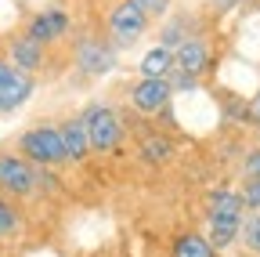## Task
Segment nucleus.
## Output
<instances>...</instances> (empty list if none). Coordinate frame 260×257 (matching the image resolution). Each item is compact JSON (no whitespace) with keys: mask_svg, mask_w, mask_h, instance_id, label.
<instances>
[{"mask_svg":"<svg viewBox=\"0 0 260 257\" xmlns=\"http://www.w3.org/2000/svg\"><path fill=\"white\" fill-rule=\"evenodd\" d=\"M195 33H203V22L195 18L191 11H177V15H167V22L159 25V40H155V44L177 47V44H184V40L195 37Z\"/></svg>","mask_w":260,"mask_h":257,"instance_id":"13","label":"nucleus"},{"mask_svg":"<svg viewBox=\"0 0 260 257\" xmlns=\"http://www.w3.org/2000/svg\"><path fill=\"white\" fill-rule=\"evenodd\" d=\"M249 127H260V91L249 98Z\"/></svg>","mask_w":260,"mask_h":257,"instance_id":"24","label":"nucleus"},{"mask_svg":"<svg viewBox=\"0 0 260 257\" xmlns=\"http://www.w3.org/2000/svg\"><path fill=\"white\" fill-rule=\"evenodd\" d=\"M4 54H8V62H15L22 73H32V76H40L47 69V62H51L47 58L51 47L40 44V40H32L25 29H15L11 37H4Z\"/></svg>","mask_w":260,"mask_h":257,"instance_id":"11","label":"nucleus"},{"mask_svg":"<svg viewBox=\"0 0 260 257\" xmlns=\"http://www.w3.org/2000/svg\"><path fill=\"white\" fill-rule=\"evenodd\" d=\"M15 152H22L29 163H37V167H51V170L69 167V156H65V145H61V131L51 120L25 127V131L15 138Z\"/></svg>","mask_w":260,"mask_h":257,"instance_id":"4","label":"nucleus"},{"mask_svg":"<svg viewBox=\"0 0 260 257\" xmlns=\"http://www.w3.org/2000/svg\"><path fill=\"white\" fill-rule=\"evenodd\" d=\"M83 123H87V138H90V152L94 156H116L126 145V120L116 105L109 102H90L80 109Z\"/></svg>","mask_w":260,"mask_h":257,"instance_id":"3","label":"nucleus"},{"mask_svg":"<svg viewBox=\"0 0 260 257\" xmlns=\"http://www.w3.org/2000/svg\"><path fill=\"white\" fill-rule=\"evenodd\" d=\"M213 66H217V47L206 37V29L174 47V69H181V73H188L195 80H206L213 73Z\"/></svg>","mask_w":260,"mask_h":257,"instance_id":"10","label":"nucleus"},{"mask_svg":"<svg viewBox=\"0 0 260 257\" xmlns=\"http://www.w3.org/2000/svg\"><path fill=\"white\" fill-rule=\"evenodd\" d=\"M239 192H242L246 214H256V210H260V178H246V181L239 185Z\"/></svg>","mask_w":260,"mask_h":257,"instance_id":"20","label":"nucleus"},{"mask_svg":"<svg viewBox=\"0 0 260 257\" xmlns=\"http://www.w3.org/2000/svg\"><path fill=\"white\" fill-rule=\"evenodd\" d=\"M246 4V0H210V11L217 15V18H224V15H232V11H239Z\"/></svg>","mask_w":260,"mask_h":257,"instance_id":"23","label":"nucleus"},{"mask_svg":"<svg viewBox=\"0 0 260 257\" xmlns=\"http://www.w3.org/2000/svg\"><path fill=\"white\" fill-rule=\"evenodd\" d=\"M22 29H25L32 40H40V44L54 47V44H61V40L73 37L76 18H73V11L65 8V4H44V8H37V11L25 15Z\"/></svg>","mask_w":260,"mask_h":257,"instance_id":"8","label":"nucleus"},{"mask_svg":"<svg viewBox=\"0 0 260 257\" xmlns=\"http://www.w3.org/2000/svg\"><path fill=\"white\" fill-rule=\"evenodd\" d=\"M126 105H130V112H138V116H145V120L170 116L174 87H170L167 76H138L134 83L126 87Z\"/></svg>","mask_w":260,"mask_h":257,"instance_id":"7","label":"nucleus"},{"mask_svg":"<svg viewBox=\"0 0 260 257\" xmlns=\"http://www.w3.org/2000/svg\"><path fill=\"white\" fill-rule=\"evenodd\" d=\"M239 178H242V181H246V178H260V145H253V149H246V152H242Z\"/></svg>","mask_w":260,"mask_h":257,"instance_id":"21","label":"nucleus"},{"mask_svg":"<svg viewBox=\"0 0 260 257\" xmlns=\"http://www.w3.org/2000/svg\"><path fill=\"white\" fill-rule=\"evenodd\" d=\"M174 73V47L167 44H152L138 58V76H170Z\"/></svg>","mask_w":260,"mask_h":257,"instance_id":"15","label":"nucleus"},{"mask_svg":"<svg viewBox=\"0 0 260 257\" xmlns=\"http://www.w3.org/2000/svg\"><path fill=\"white\" fill-rule=\"evenodd\" d=\"M203 224H206V239L224 253L232 250L242 239V224H246V203H242V192L232 185H213L206 192V203H203Z\"/></svg>","mask_w":260,"mask_h":257,"instance_id":"1","label":"nucleus"},{"mask_svg":"<svg viewBox=\"0 0 260 257\" xmlns=\"http://www.w3.org/2000/svg\"><path fill=\"white\" fill-rule=\"evenodd\" d=\"M0 192L18 203L40 199V167L15 149H0Z\"/></svg>","mask_w":260,"mask_h":257,"instance_id":"6","label":"nucleus"},{"mask_svg":"<svg viewBox=\"0 0 260 257\" xmlns=\"http://www.w3.org/2000/svg\"><path fill=\"white\" fill-rule=\"evenodd\" d=\"M32 94H37V76L22 73L15 62H8V54L0 51V116H11L22 105H29Z\"/></svg>","mask_w":260,"mask_h":257,"instance_id":"9","label":"nucleus"},{"mask_svg":"<svg viewBox=\"0 0 260 257\" xmlns=\"http://www.w3.org/2000/svg\"><path fill=\"white\" fill-rule=\"evenodd\" d=\"M69 62L80 80H102L116 73L119 47L105 37V29H83V33L69 37Z\"/></svg>","mask_w":260,"mask_h":257,"instance_id":"2","label":"nucleus"},{"mask_svg":"<svg viewBox=\"0 0 260 257\" xmlns=\"http://www.w3.org/2000/svg\"><path fill=\"white\" fill-rule=\"evenodd\" d=\"M152 22H155V18L138 4V0H112L109 11H105L102 29H105V37H109L119 51H126V47H138V44L148 37Z\"/></svg>","mask_w":260,"mask_h":257,"instance_id":"5","label":"nucleus"},{"mask_svg":"<svg viewBox=\"0 0 260 257\" xmlns=\"http://www.w3.org/2000/svg\"><path fill=\"white\" fill-rule=\"evenodd\" d=\"M138 4L152 15V18H162V15H170V8H174V0H138Z\"/></svg>","mask_w":260,"mask_h":257,"instance_id":"22","label":"nucleus"},{"mask_svg":"<svg viewBox=\"0 0 260 257\" xmlns=\"http://www.w3.org/2000/svg\"><path fill=\"white\" fill-rule=\"evenodd\" d=\"M220 112H224V120H232L239 127H249V98H239V94H220Z\"/></svg>","mask_w":260,"mask_h":257,"instance_id":"18","label":"nucleus"},{"mask_svg":"<svg viewBox=\"0 0 260 257\" xmlns=\"http://www.w3.org/2000/svg\"><path fill=\"white\" fill-rule=\"evenodd\" d=\"M58 131H61V145H65V156H69V167H83L87 159L94 156L90 152V138H87V123L80 112H69L58 120Z\"/></svg>","mask_w":260,"mask_h":257,"instance_id":"12","label":"nucleus"},{"mask_svg":"<svg viewBox=\"0 0 260 257\" xmlns=\"http://www.w3.org/2000/svg\"><path fill=\"white\" fill-rule=\"evenodd\" d=\"M239 243L246 246V253H249V257H260V210H256V214H246L242 239H239Z\"/></svg>","mask_w":260,"mask_h":257,"instance_id":"19","label":"nucleus"},{"mask_svg":"<svg viewBox=\"0 0 260 257\" xmlns=\"http://www.w3.org/2000/svg\"><path fill=\"white\" fill-rule=\"evenodd\" d=\"M22 229H25V210H22V203L0 192V243H11L15 236H22Z\"/></svg>","mask_w":260,"mask_h":257,"instance_id":"16","label":"nucleus"},{"mask_svg":"<svg viewBox=\"0 0 260 257\" xmlns=\"http://www.w3.org/2000/svg\"><path fill=\"white\" fill-rule=\"evenodd\" d=\"M170 257H220V250L199 229H184L170 239Z\"/></svg>","mask_w":260,"mask_h":257,"instance_id":"14","label":"nucleus"},{"mask_svg":"<svg viewBox=\"0 0 260 257\" xmlns=\"http://www.w3.org/2000/svg\"><path fill=\"white\" fill-rule=\"evenodd\" d=\"M138 156H141V163L162 167V163H170V159H174V141L167 134H145L138 141Z\"/></svg>","mask_w":260,"mask_h":257,"instance_id":"17","label":"nucleus"}]
</instances>
